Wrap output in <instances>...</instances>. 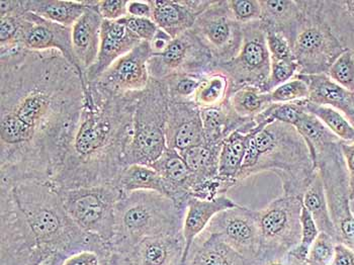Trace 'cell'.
<instances>
[{
    "mask_svg": "<svg viewBox=\"0 0 354 265\" xmlns=\"http://www.w3.org/2000/svg\"><path fill=\"white\" fill-rule=\"evenodd\" d=\"M85 84L57 50L0 54V185L52 181L80 126Z\"/></svg>",
    "mask_w": 354,
    "mask_h": 265,
    "instance_id": "1",
    "label": "cell"
},
{
    "mask_svg": "<svg viewBox=\"0 0 354 265\" xmlns=\"http://www.w3.org/2000/svg\"><path fill=\"white\" fill-rule=\"evenodd\" d=\"M141 93H115L96 82H86L80 126L52 179L59 190L117 183L126 168Z\"/></svg>",
    "mask_w": 354,
    "mask_h": 265,
    "instance_id": "2",
    "label": "cell"
},
{
    "mask_svg": "<svg viewBox=\"0 0 354 265\" xmlns=\"http://www.w3.org/2000/svg\"><path fill=\"white\" fill-rule=\"evenodd\" d=\"M10 188L44 255L62 252L71 256L91 250L104 258L111 256L109 244L83 231L70 218L60 190L52 181H25Z\"/></svg>",
    "mask_w": 354,
    "mask_h": 265,
    "instance_id": "3",
    "label": "cell"
},
{
    "mask_svg": "<svg viewBox=\"0 0 354 265\" xmlns=\"http://www.w3.org/2000/svg\"><path fill=\"white\" fill-rule=\"evenodd\" d=\"M266 172L279 176L285 196L303 198L317 170L307 143L295 127L275 120L254 134L238 175V185Z\"/></svg>",
    "mask_w": 354,
    "mask_h": 265,
    "instance_id": "4",
    "label": "cell"
},
{
    "mask_svg": "<svg viewBox=\"0 0 354 265\" xmlns=\"http://www.w3.org/2000/svg\"><path fill=\"white\" fill-rule=\"evenodd\" d=\"M185 214V209L159 192L124 194L115 207V235L109 246L129 255L144 239L183 233Z\"/></svg>",
    "mask_w": 354,
    "mask_h": 265,
    "instance_id": "5",
    "label": "cell"
},
{
    "mask_svg": "<svg viewBox=\"0 0 354 265\" xmlns=\"http://www.w3.org/2000/svg\"><path fill=\"white\" fill-rule=\"evenodd\" d=\"M169 102L165 83L151 78L138 100L132 141L124 158L126 167L134 164L151 166L167 149L165 130Z\"/></svg>",
    "mask_w": 354,
    "mask_h": 265,
    "instance_id": "6",
    "label": "cell"
},
{
    "mask_svg": "<svg viewBox=\"0 0 354 265\" xmlns=\"http://www.w3.org/2000/svg\"><path fill=\"white\" fill-rule=\"evenodd\" d=\"M303 19L292 44L299 74H326L345 47L325 15L323 1H301Z\"/></svg>",
    "mask_w": 354,
    "mask_h": 265,
    "instance_id": "7",
    "label": "cell"
},
{
    "mask_svg": "<svg viewBox=\"0 0 354 265\" xmlns=\"http://www.w3.org/2000/svg\"><path fill=\"white\" fill-rule=\"evenodd\" d=\"M60 194L75 224L111 244L115 235V207L124 196L120 188L115 185L86 186L60 190Z\"/></svg>",
    "mask_w": 354,
    "mask_h": 265,
    "instance_id": "8",
    "label": "cell"
},
{
    "mask_svg": "<svg viewBox=\"0 0 354 265\" xmlns=\"http://www.w3.org/2000/svg\"><path fill=\"white\" fill-rule=\"evenodd\" d=\"M314 162L326 192L338 243L346 245L354 251V211L341 141L333 142L321 148L316 153Z\"/></svg>",
    "mask_w": 354,
    "mask_h": 265,
    "instance_id": "9",
    "label": "cell"
},
{
    "mask_svg": "<svg viewBox=\"0 0 354 265\" xmlns=\"http://www.w3.org/2000/svg\"><path fill=\"white\" fill-rule=\"evenodd\" d=\"M301 207L303 198L283 194L257 211L260 247L255 262L285 257L298 246L301 237Z\"/></svg>",
    "mask_w": 354,
    "mask_h": 265,
    "instance_id": "10",
    "label": "cell"
},
{
    "mask_svg": "<svg viewBox=\"0 0 354 265\" xmlns=\"http://www.w3.org/2000/svg\"><path fill=\"white\" fill-rule=\"evenodd\" d=\"M272 67L266 34L261 21L243 25V38L238 54L229 62L216 68L224 71L233 83L240 86H257L263 89Z\"/></svg>",
    "mask_w": 354,
    "mask_h": 265,
    "instance_id": "11",
    "label": "cell"
},
{
    "mask_svg": "<svg viewBox=\"0 0 354 265\" xmlns=\"http://www.w3.org/2000/svg\"><path fill=\"white\" fill-rule=\"evenodd\" d=\"M217 66L213 55L192 30L172 39L162 53L148 61L150 77L164 80L177 74L205 75Z\"/></svg>",
    "mask_w": 354,
    "mask_h": 265,
    "instance_id": "12",
    "label": "cell"
},
{
    "mask_svg": "<svg viewBox=\"0 0 354 265\" xmlns=\"http://www.w3.org/2000/svg\"><path fill=\"white\" fill-rule=\"evenodd\" d=\"M192 30L213 55L217 65L231 61L241 47L243 25L235 21L227 0L213 1L198 15Z\"/></svg>",
    "mask_w": 354,
    "mask_h": 265,
    "instance_id": "13",
    "label": "cell"
},
{
    "mask_svg": "<svg viewBox=\"0 0 354 265\" xmlns=\"http://www.w3.org/2000/svg\"><path fill=\"white\" fill-rule=\"evenodd\" d=\"M0 265H28L40 249L15 201L12 188L0 185Z\"/></svg>",
    "mask_w": 354,
    "mask_h": 265,
    "instance_id": "14",
    "label": "cell"
},
{
    "mask_svg": "<svg viewBox=\"0 0 354 265\" xmlns=\"http://www.w3.org/2000/svg\"><path fill=\"white\" fill-rule=\"evenodd\" d=\"M205 232L216 234L254 264L260 247L257 210L238 205L237 207L218 212Z\"/></svg>",
    "mask_w": 354,
    "mask_h": 265,
    "instance_id": "15",
    "label": "cell"
},
{
    "mask_svg": "<svg viewBox=\"0 0 354 265\" xmlns=\"http://www.w3.org/2000/svg\"><path fill=\"white\" fill-rule=\"evenodd\" d=\"M153 56L148 42L118 59L95 82L115 93H141L150 82L148 61Z\"/></svg>",
    "mask_w": 354,
    "mask_h": 265,
    "instance_id": "16",
    "label": "cell"
},
{
    "mask_svg": "<svg viewBox=\"0 0 354 265\" xmlns=\"http://www.w3.org/2000/svg\"><path fill=\"white\" fill-rule=\"evenodd\" d=\"M19 44L21 48L28 51L57 50L80 71L72 47V28L64 27L34 12H27L24 15Z\"/></svg>",
    "mask_w": 354,
    "mask_h": 265,
    "instance_id": "17",
    "label": "cell"
},
{
    "mask_svg": "<svg viewBox=\"0 0 354 265\" xmlns=\"http://www.w3.org/2000/svg\"><path fill=\"white\" fill-rule=\"evenodd\" d=\"M165 137L167 148L179 153L204 144L200 107L192 100H170Z\"/></svg>",
    "mask_w": 354,
    "mask_h": 265,
    "instance_id": "18",
    "label": "cell"
},
{
    "mask_svg": "<svg viewBox=\"0 0 354 265\" xmlns=\"http://www.w3.org/2000/svg\"><path fill=\"white\" fill-rule=\"evenodd\" d=\"M142 41L120 21L104 19L100 32V46L95 64L85 72L86 82H95L118 59L128 54Z\"/></svg>",
    "mask_w": 354,
    "mask_h": 265,
    "instance_id": "19",
    "label": "cell"
},
{
    "mask_svg": "<svg viewBox=\"0 0 354 265\" xmlns=\"http://www.w3.org/2000/svg\"><path fill=\"white\" fill-rule=\"evenodd\" d=\"M213 0H151L152 19L172 39L191 30Z\"/></svg>",
    "mask_w": 354,
    "mask_h": 265,
    "instance_id": "20",
    "label": "cell"
},
{
    "mask_svg": "<svg viewBox=\"0 0 354 265\" xmlns=\"http://www.w3.org/2000/svg\"><path fill=\"white\" fill-rule=\"evenodd\" d=\"M102 21L95 0H87L86 10L72 27V47L83 76L97 58Z\"/></svg>",
    "mask_w": 354,
    "mask_h": 265,
    "instance_id": "21",
    "label": "cell"
},
{
    "mask_svg": "<svg viewBox=\"0 0 354 265\" xmlns=\"http://www.w3.org/2000/svg\"><path fill=\"white\" fill-rule=\"evenodd\" d=\"M162 177L167 185L168 198L181 209H187L196 177L191 172L180 153L174 149H166L160 158L150 166Z\"/></svg>",
    "mask_w": 354,
    "mask_h": 265,
    "instance_id": "22",
    "label": "cell"
},
{
    "mask_svg": "<svg viewBox=\"0 0 354 265\" xmlns=\"http://www.w3.org/2000/svg\"><path fill=\"white\" fill-rule=\"evenodd\" d=\"M185 251V240L180 233L144 239L129 256L134 265H183Z\"/></svg>",
    "mask_w": 354,
    "mask_h": 265,
    "instance_id": "23",
    "label": "cell"
},
{
    "mask_svg": "<svg viewBox=\"0 0 354 265\" xmlns=\"http://www.w3.org/2000/svg\"><path fill=\"white\" fill-rule=\"evenodd\" d=\"M238 203L225 196L214 199H201L191 197L187 201L183 220V234L185 240V251L183 262L189 248L201 234L204 233L211 221L218 212L237 207Z\"/></svg>",
    "mask_w": 354,
    "mask_h": 265,
    "instance_id": "24",
    "label": "cell"
},
{
    "mask_svg": "<svg viewBox=\"0 0 354 265\" xmlns=\"http://www.w3.org/2000/svg\"><path fill=\"white\" fill-rule=\"evenodd\" d=\"M205 143L222 145L235 131L249 133L257 128L255 120H245L236 115L228 102L223 106L201 109Z\"/></svg>",
    "mask_w": 354,
    "mask_h": 265,
    "instance_id": "25",
    "label": "cell"
},
{
    "mask_svg": "<svg viewBox=\"0 0 354 265\" xmlns=\"http://www.w3.org/2000/svg\"><path fill=\"white\" fill-rule=\"evenodd\" d=\"M183 265H253L216 234L207 232L194 241Z\"/></svg>",
    "mask_w": 354,
    "mask_h": 265,
    "instance_id": "26",
    "label": "cell"
},
{
    "mask_svg": "<svg viewBox=\"0 0 354 265\" xmlns=\"http://www.w3.org/2000/svg\"><path fill=\"white\" fill-rule=\"evenodd\" d=\"M299 77L306 81L309 86L308 102L318 106H326L337 109L347 118L354 126V96L353 93L343 89L331 80L327 74L304 75Z\"/></svg>",
    "mask_w": 354,
    "mask_h": 265,
    "instance_id": "27",
    "label": "cell"
},
{
    "mask_svg": "<svg viewBox=\"0 0 354 265\" xmlns=\"http://www.w3.org/2000/svg\"><path fill=\"white\" fill-rule=\"evenodd\" d=\"M260 4L262 26L283 35L292 47L303 19L301 0H261Z\"/></svg>",
    "mask_w": 354,
    "mask_h": 265,
    "instance_id": "28",
    "label": "cell"
},
{
    "mask_svg": "<svg viewBox=\"0 0 354 265\" xmlns=\"http://www.w3.org/2000/svg\"><path fill=\"white\" fill-rule=\"evenodd\" d=\"M266 126V124L257 125V128L249 133L235 131L223 142L218 159V176L221 179L238 185V175L243 165L249 143L254 134Z\"/></svg>",
    "mask_w": 354,
    "mask_h": 265,
    "instance_id": "29",
    "label": "cell"
},
{
    "mask_svg": "<svg viewBox=\"0 0 354 265\" xmlns=\"http://www.w3.org/2000/svg\"><path fill=\"white\" fill-rule=\"evenodd\" d=\"M27 12V0L0 1V54L21 48V26Z\"/></svg>",
    "mask_w": 354,
    "mask_h": 265,
    "instance_id": "30",
    "label": "cell"
},
{
    "mask_svg": "<svg viewBox=\"0 0 354 265\" xmlns=\"http://www.w3.org/2000/svg\"><path fill=\"white\" fill-rule=\"evenodd\" d=\"M87 8V0H27L28 12L64 27L72 28Z\"/></svg>",
    "mask_w": 354,
    "mask_h": 265,
    "instance_id": "31",
    "label": "cell"
},
{
    "mask_svg": "<svg viewBox=\"0 0 354 265\" xmlns=\"http://www.w3.org/2000/svg\"><path fill=\"white\" fill-rule=\"evenodd\" d=\"M303 205L311 214L319 232L331 236L338 243L337 232L330 214L326 192L318 170L304 194Z\"/></svg>",
    "mask_w": 354,
    "mask_h": 265,
    "instance_id": "32",
    "label": "cell"
},
{
    "mask_svg": "<svg viewBox=\"0 0 354 265\" xmlns=\"http://www.w3.org/2000/svg\"><path fill=\"white\" fill-rule=\"evenodd\" d=\"M233 83L222 70L215 68L205 74L194 93L192 102L201 109L223 106L228 102Z\"/></svg>",
    "mask_w": 354,
    "mask_h": 265,
    "instance_id": "33",
    "label": "cell"
},
{
    "mask_svg": "<svg viewBox=\"0 0 354 265\" xmlns=\"http://www.w3.org/2000/svg\"><path fill=\"white\" fill-rule=\"evenodd\" d=\"M115 185L120 188L124 196L138 190H148L168 197L165 181L160 174L150 166L140 164L128 166L120 175Z\"/></svg>",
    "mask_w": 354,
    "mask_h": 265,
    "instance_id": "34",
    "label": "cell"
},
{
    "mask_svg": "<svg viewBox=\"0 0 354 265\" xmlns=\"http://www.w3.org/2000/svg\"><path fill=\"white\" fill-rule=\"evenodd\" d=\"M222 145L204 143L202 145L192 147L180 153L185 163L196 177V185L218 177V159Z\"/></svg>",
    "mask_w": 354,
    "mask_h": 265,
    "instance_id": "35",
    "label": "cell"
},
{
    "mask_svg": "<svg viewBox=\"0 0 354 265\" xmlns=\"http://www.w3.org/2000/svg\"><path fill=\"white\" fill-rule=\"evenodd\" d=\"M228 104L242 119L255 120L272 106L270 93H263L257 86L236 87L229 96Z\"/></svg>",
    "mask_w": 354,
    "mask_h": 265,
    "instance_id": "36",
    "label": "cell"
},
{
    "mask_svg": "<svg viewBox=\"0 0 354 265\" xmlns=\"http://www.w3.org/2000/svg\"><path fill=\"white\" fill-rule=\"evenodd\" d=\"M304 111L312 113L324 124L330 132L333 133L340 141H354V126L343 113L333 107L318 106L308 100H301Z\"/></svg>",
    "mask_w": 354,
    "mask_h": 265,
    "instance_id": "37",
    "label": "cell"
},
{
    "mask_svg": "<svg viewBox=\"0 0 354 265\" xmlns=\"http://www.w3.org/2000/svg\"><path fill=\"white\" fill-rule=\"evenodd\" d=\"M294 127L307 143L313 160L317 151L320 150L322 147L333 142L340 141L333 133L328 130L320 120L306 111H303L300 119Z\"/></svg>",
    "mask_w": 354,
    "mask_h": 265,
    "instance_id": "38",
    "label": "cell"
},
{
    "mask_svg": "<svg viewBox=\"0 0 354 265\" xmlns=\"http://www.w3.org/2000/svg\"><path fill=\"white\" fill-rule=\"evenodd\" d=\"M301 237L300 243H299L296 248L292 249V250L286 254V257L290 262L298 265L305 264L312 245L314 244L315 241H316L317 237L320 234L316 223H315L313 218H312L311 214L304 207V205L301 207Z\"/></svg>",
    "mask_w": 354,
    "mask_h": 265,
    "instance_id": "39",
    "label": "cell"
},
{
    "mask_svg": "<svg viewBox=\"0 0 354 265\" xmlns=\"http://www.w3.org/2000/svg\"><path fill=\"white\" fill-rule=\"evenodd\" d=\"M205 75L177 74V75L170 76V77L161 81L165 83L170 100H192L194 93Z\"/></svg>",
    "mask_w": 354,
    "mask_h": 265,
    "instance_id": "40",
    "label": "cell"
},
{
    "mask_svg": "<svg viewBox=\"0 0 354 265\" xmlns=\"http://www.w3.org/2000/svg\"><path fill=\"white\" fill-rule=\"evenodd\" d=\"M327 75L337 84L354 93V52L345 49L328 70Z\"/></svg>",
    "mask_w": 354,
    "mask_h": 265,
    "instance_id": "41",
    "label": "cell"
},
{
    "mask_svg": "<svg viewBox=\"0 0 354 265\" xmlns=\"http://www.w3.org/2000/svg\"><path fill=\"white\" fill-rule=\"evenodd\" d=\"M272 104H290V102L307 100L309 98V86L305 80L298 75L283 83L270 93Z\"/></svg>",
    "mask_w": 354,
    "mask_h": 265,
    "instance_id": "42",
    "label": "cell"
},
{
    "mask_svg": "<svg viewBox=\"0 0 354 265\" xmlns=\"http://www.w3.org/2000/svg\"><path fill=\"white\" fill-rule=\"evenodd\" d=\"M299 74V65L295 60L272 61L270 73L262 91L270 93Z\"/></svg>",
    "mask_w": 354,
    "mask_h": 265,
    "instance_id": "43",
    "label": "cell"
},
{
    "mask_svg": "<svg viewBox=\"0 0 354 265\" xmlns=\"http://www.w3.org/2000/svg\"><path fill=\"white\" fill-rule=\"evenodd\" d=\"M336 241L325 233L319 234L304 265H330L333 260Z\"/></svg>",
    "mask_w": 354,
    "mask_h": 265,
    "instance_id": "44",
    "label": "cell"
},
{
    "mask_svg": "<svg viewBox=\"0 0 354 265\" xmlns=\"http://www.w3.org/2000/svg\"><path fill=\"white\" fill-rule=\"evenodd\" d=\"M229 10L236 21L246 25L261 19L259 0H227Z\"/></svg>",
    "mask_w": 354,
    "mask_h": 265,
    "instance_id": "45",
    "label": "cell"
},
{
    "mask_svg": "<svg viewBox=\"0 0 354 265\" xmlns=\"http://www.w3.org/2000/svg\"><path fill=\"white\" fill-rule=\"evenodd\" d=\"M264 30H266V42H268V51H270L272 61L294 60L292 47L290 42L286 40L283 35L274 30L266 28Z\"/></svg>",
    "mask_w": 354,
    "mask_h": 265,
    "instance_id": "46",
    "label": "cell"
},
{
    "mask_svg": "<svg viewBox=\"0 0 354 265\" xmlns=\"http://www.w3.org/2000/svg\"><path fill=\"white\" fill-rule=\"evenodd\" d=\"M122 24H124L133 34L136 35L138 38L142 42L151 41L154 38L156 35L157 30L159 28L157 27L154 21L151 19H142V17H134L127 15L123 19H120Z\"/></svg>",
    "mask_w": 354,
    "mask_h": 265,
    "instance_id": "47",
    "label": "cell"
},
{
    "mask_svg": "<svg viewBox=\"0 0 354 265\" xmlns=\"http://www.w3.org/2000/svg\"><path fill=\"white\" fill-rule=\"evenodd\" d=\"M129 0H95L97 12L106 21H120L128 15Z\"/></svg>",
    "mask_w": 354,
    "mask_h": 265,
    "instance_id": "48",
    "label": "cell"
},
{
    "mask_svg": "<svg viewBox=\"0 0 354 265\" xmlns=\"http://www.w3.org/2000/svg\"><path fill=\"white\" fill-rule=\"evenodd\" d=\"M109 258L102 257L95 251L84 250L69 256L64 265H106Z\"/></svg>",
    "mask_w": 354,
    "mask_h": 265,
    "instance_id": "49",
    "label": "cell"
},
{
    "mask_svg": "<svg viewBox=\"0 0 354 265\" xmlns=\"http://www.w3.org/2000/svg\"><path fill=\"white\" fill-rule=\"evenodd\" d=\"M341 150L346 165L348 174L349 194H351V205H354V141H341Z\"/></svg>",
    "mask_w": 354,
    "mask_h": 265,
    "instance_id": "50",
    "label": "cell"
},
{
    "mask_svg": "<svg viewBox=\"0 0 354 265\" xmlns=\"http://www.w3.org/2000/svg\"><path fill=\"white\" fill-rule=\"evenodd\" d=\"M152 14L151 0H129L128 15L130 17L152 19Z\"/></svg>",
    "mask_w": 354,
    "mask_h": 265,
    "instance_id": "51",
    "label": "cell"
},
{
    "mask_svg": "<svg viewBox=\"0 0 354 265\" xmlns=\"http://www.w3.org/2000/svg\"><path fill=\"white\" fill-rule=\"evenodd\" d=\"M330 265H354V251L342 243H336L333 260Z\"/></svg>",
    "mask_w": 354,
    "mask_h": 265,
    "instance_id": "52",
    "label": "cell"
},
{
    "mask_svg": "<svg viewBox=\"0 0 354 265\" xmlns=\"http://www.w3.org/2000/svg\"><path fill=\"white\" fill-rule=\"evenodd\" d=\"M171 41V37H170L167 33L164 32L161 28H159V30H157L154 38H153V40L149 43L151 49H152L153 55L162 53L164 50L167 48V46L169 45L170 42Z\"/></svg>",
    "mask_w": 354,
    "mask_h": 265,
    "instance_id": "53",
    "label": "cell"
},
{
    "mask_svg": "<svg viewBox=\"0 0 354 265\" xmlns=\"http://www.w3.org/2000/svg\"><path fill=\"white\" fill-rule=\"evenodd\" d=\"M68 257L62 252H53L46 255L39 265H64L65 260Z\"/></svg>",
    "mask_w": 354,
    "mask_h": 265,
    "instance_id": "54",
    "label": "cell"
},
{
    "mask_svg": "<svg viewBox=\"0 0 354 265\" xmlns=\"http://www.w3.org/2000/svg\"><path fill=\"white\" fill-rule=\"evenodd\" d=\"M106 265H134L130 256L121 252L113 251Z\"/></svg>",
    "mask_w": 354,
    "mask_h": 265,
    "instance_id": "55",
    "label": "cell"
},
{
    "mask_svg": "<svg viewBox=\"0 0 354 265\" xmlns=\"http://www.w3.org/2000/svg\"><path fill=\"white\" fill-rule=\"evenodd\" d=\"M253 265H298L290 262L286 255L285 257L273 258V259L263 260V262H255ZM304 265V264H303Z\"/></svg>",
    "mask_w": 354,
    "mask_h": 265,
    "instance_id": "56",
    "label": "cell"
},
{
    "mask_svg": "<svg viewBox=\"0 0 354 265\" xmlns=\"http://www.w3.org/2000/svg\"><path fill=\"white\" fill-rule=\"evenodd\" d=\"M44 257H45V255H44L43 252L38 250L35 253V255L32 256V260H30V264L28 265H39Z\"/></svg>",
    "mask_w": 354,
    "mask_h": 265,
    "instance_id": "57",
    "label": "cell"
},
{
    "mask_svg": "<svg viewBox=\"0 0 354 265\" xmlns=\"http://www.w3.org/2000/svg\"><path fill=\"white\" fill-rule=\"evenodd\" d=\"M353 96H354V93H353Z\"/></svg>",
    "mask_w": 354,
    "mask_h": 265,
    "instance_id": "58",
    "label": "cell"
}]
</instances>
